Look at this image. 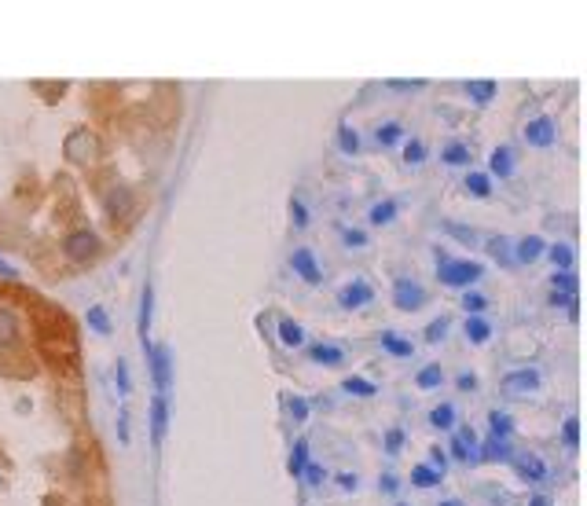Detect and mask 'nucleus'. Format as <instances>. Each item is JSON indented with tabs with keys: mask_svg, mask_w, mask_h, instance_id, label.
<instances>
[{
	"mask_svg": "<svg viewBox=\"0 0 587 506\" xmlns=\"http://www.w3.org/2000/svg\"><path fill=\"white\" fill-rule=\"evenodd\" d=\"M0 275H15V268L8 264V261H0Z\"/></svg>",
	"mask_w": 587,
	"mask_h": 506,
	"instance_id": "55",
	"label": "nucleus"
},
{
	"mask_svg": "<svg viewBox=\"0 0 587 506\" xmlns=\"http://www.w3.org/2000/svg\"><path fill=\"white\" fill-rule=\"evenodd\" d=\"M492 257H496V261H503V264H518V261H514V250H510L507 239H496V242H492Z\"/></svg>",
	"mask_w": 587,
	"mask_h": 506,
	"instance_id": "37",
	"label": "nucleus"
},
{
	"mask_svg": "<svg viewBox=\"0 0 587 506\" xmlns=\"http://www.w3.org/2000/svg\"><path fill=\"white\" fill-rule=\"evenodd\" d=\"M151 316H154V290L143 286V294H140V341H143L147 352H151V341H147V334H151Z\"/></svg>",
	"mask_w": 587,
	"mask_h": 506,
	"instance_id": "11",
	"label": "nucleus"
},
{
	"mask_svg": "<svg viewBox=\"0 0 587 506\" xmlns=\"http://www.w3.org/2000/svg\"><path fill=\"white\" fill-rule=\"evenodd\" d=\"M389 89H400V92H411V89H426V81H389Z\"/></svg>",
	"mask_w": 587,
	"mask_h": 506,
	"instance_id": "48",
	"label": "nucleus"
},
{
	"mask_svg": "<svg viewBox=\"0 0 587 506\" xmlns=\"http://www.w3.org/2000/svg\"><path fill=\"white\" fill-rule=\"evenodd\" d=\"M444 466H448L444 451H441V448H433V470H437V473H444Z\"/></svg>",
	"mask_w": 587,
	"mask_h": 506,
	"instance_id": "53",
	"label": "nucleus"
},
{
	"mask_svg": "<svg viewBox=\"0 0 587 506\" xmlns=\"http://www.w3.org/2000/svg\"><path fill=\"white\" fill-rule=\"evenodd\" d=\"M459 389H463V393L477 389V378H474V374H459Z\"/></svg>",
	"mask_w": 587,
	"mask_h": 506,
	"instance_id": "52",
	"label": "nucleus"
},
{
	"mask_svg": "<svg viewBox=\"0 0 587 506\" xmlns=\"http://www.w3.org/2000/svg\"><path fill=\"white\" fill-rule=\"evenodd\" d=\"M441 506H459V503H455V499H452V503H441Z\"/></svg>",
	"mask_w": 587,
	"mask_h": 506,
	"instance_id": "56",
	"label": "nucleus"
},
{
	"mask_svg": "<svg viewBox=\"0 0 587 506\" xmlns=\"http://www.w3.org/2000/svg\"><path fill=\"white\" fill-rule=\"evenodd\" d=\"M510 462H514L518 477H525V481H543V477H547V466H543L540 455H529V451H521V455H514Z\"/></svg>",
	"mask_w": 587,
	"mask_h": 506,
	"instance_id": "9",
	"label": "nucleus"
},
{
	"mask_svg": "<svg viewBox=\"0 0 587 506\" xmlns=\"http://www.w3.org/2000/svg\"><path fill=\"white\" fill-rule=\"evenodd\" d=\"M290 415H294V422H305L308 418V404L301 400V396H290Z\"/></svg>",
	"mask_w": 587,
	"mask_h": 506,
	"instance_id": "42",
	"label": "nucleus"
},
{
	"mask_svg": "<svg viewBox=\"0 0 587 506\" xmlns=\"http://www.w3.org/2000/svg\"><path fill=\"white\" fill-rule=\"evenodd\" d=\"M165 426H169V404H165V396H154V400H151V433H154V444L165 437Z\"/></svg>",
	"mask_w": 587,
	"mask_h": 506,
	"instance_id": "13",
	"label": "nucleus"
},
{
	"mask_svg": "<svg viewBox=\"0 0 587 506\" xmlns=\"http://www.w3.org/2000/svg\"><path fill=\"white\" fill-rule=\"evenodd\" d=\"M382 349L393 352V356H411V341L397 338V334H382Z\"/></svg>",
	"mask_w": 587,
	"mask_h": 506,
	"instance_id": "26",
	"label": "nucleus"
},
{
	"mask_svg": "<svg viewBox=\"0 0 587 506\" xmlns=\"http://www.w3.org/2000/svg\"><path fill=\"white\" fill-rule=\"evenodd\" d=\"M393 301H397V308L415 312V308L426 305V290L419 283H411V279H400V283L393 286Z\"/></svg>",
	"mask_w": 587,
	"mask_h": 506,
	"instance_id": "5",
	"label": "nucleus"
},
{
	"mask_svg": "<svg viewBox=\"0 0 587 506\" xmlns=\"http://www.w3.org/2000/svg\"><path fill=\"white\" fill-rule=\"evenodd\" d=\"M393 217H397V202H378L371 209V224H389Z\"/></svg>",
	"mask_w": 587,
	"mask_h": 506,
	"instance_id": "31",
	"label": "nucleus"
},
{
	"mask_svg": "<svg viewBox=\"0 0 587 506\" xmlns=\"http://www.w3.org/2000/svg\"><path fill=\"white\" fill-rule=\"evenodd\" d=\"M481 455H485V459H496V462H510V459H514V451H510L507 437H492V440L485 444Z\"/></svg>",
	"mask_w": 587,
	"mask_h": 506,
	"instance_id": "17",
	"label": "nucleus"
},
{
	"mask_svg": "<svg viewBox=\"0 0 587 506\" xmlns=\"http://www.w3.org/2000/svg\"><path fill=\"white\" fill-rule=\"evenodd\" d=\"M430 422H433L437 429H452V426H455V407H452V404L433 407V411H430Z\"/></svg>",
	"mask_w": 587,
	"mask_h": 506,
	"instance_id": "22",
	"label": "nucleus"
},
{
	"mask_svg": "<svg viewBox=\"0 0 587 506\" xmlns=\"http://www.w3.org/2000/svg\"><path fill=\"white\" fill-rule=\"evenodd\" d=\"M488 334H492V327H488L485 319H477V316L466 319V338L470 341H477V345H481V341H488Z\"/></svg>",
	"mask_w": 587,
	"mask_h": 506,
	"instance_id": "24",
	"label": "nucleus"
},
{
	"mask_svg": "<svg viewBox=\"0 0 587 506\" xmlns=\"http://www.w3.org/2000/svg\"><path fill=\"white\" fill-rule=\"evenodd\" d=\"M62 150H67L70 161H95L100 158V136L92 133V128H73V133L67 136V143H62Z\"/></svg>",
	"mask_w": 587,
	"mask_h": 506,
	"instance_id": "1",
	"label": "nucleus"
},
{
	"mask_svg": "<svg viewBox=\"0 0 587 506\" xmlns=\"http://www.w3.org/2000/svg\"><path fill=\"white\" fill-rule=\"evenodd\" d=\"M151 374H154V389H158V396H165L169 393V385H173V356H169V349L165 345H151Z\"/></svg>",
	"mask_w": 587,
	"mask_h": 506,
	"instance_id": "3",
	"label": "nucleus"
},
{
	"mask_svg": "<svg viewBox=\"0 0 587 506\" xmlns=\"http://www.w3.org/2000/svg\"><path fill=\"white\" fill-rule=\"evenodd\" d=\"M448 231H452L455 239H463V242H474V239H477V235L470 231V228H459V224H448Z\"/></svg>",
	"mask_w": 587,
	"mask_h": 506,
	"instance_id": "49",
	"label": "nucleus"
},
{
	"mask_svg": "<svg viewBox=\"0 0 587 506\" xmlns=\"http://www.w3.org/2000/svg\"><path fill=\"white\" fill-rule=\"evenodd\" d=\"M551 261H554V268H562V272H565V268H569L573 264V250H569V246H562V242H554L551 246Z\"/></svg>",
	"mask_w": 587,
	"mask_h": 506,
	"instance_id": "32",
	"label": "nucleus"
},
{
	"mask_svg": "<svg viewBox=\"0 0 587 506\" xmlns=\"http://www.w3.org/2000/svg\"><path fill=\"white\" fill-rule=\"evenodd\" d=\"M536 389H540V371H532V367L514 371V374H507V378H503V393H510V396H529Z\"/></svg>",
	"mask_w": 587,
	"mask_h": 506,
	"instance_id": "6",
	"label": "nucleus"
},
{
	"mask_svg": "<svg viewBox=\"0 0 587 506\" xmlns=\"http://www.w3.org/2000/svg\"><path fill=\"white\" fill-rule=\"evenodd\" d=\"M341 389L352 393V396H375V385H371L367 378H345V382H341Z\"/></svg>",
	"mask_w": 587,
	"mask_h": 506,
	"instance_id": "30",
	"label": "nucleus"
},
{
	"mask_svg": "<svg viewBox=\"0 0 587 506\" xmlns=\"http://www.w3.org/2000/svg\"><path fill=\"white\" fill-rule=\"evenodd\" d=\"M466 191H470V195H477V198H485L488 191H492V184H488L485 173H470L466 176Z\"/></svg>",
	"mask_w": 587,
	"mask_h": 506,
	"instance_id": "28",
	"label": "nucleus"
},
{
	"mask_svg": "<svg viewBox=\"0 0 587 506\" xmlns=\"http://www.w3.org/2000/svg\"><path fill=\"white\" fill-rule=\"evenodd\" d=\"M84 319H89V327H92L95 334H103V338L111 334V316H106V308H103V305H92Z\"/></svg>",
	"mask_w": 587,
	"mask_h": 506,
	"instance_id": "20",
	"label": "nucleus"
},
{
	"mask_svg": "<svg viewBox=\"0 0 587 506\" xmlns=\"http://www.w3.org/2000/svg\"><path fill=\"white\" fill-rule=\"evenodd\" d=\"M338 301H341L345 308H360V305H367V301H371V286H367V283H360V279H356V283L341 286Z\"/></svg>",
	"mask_w": 587,
	"mask_h": 506,
	"instance_id": "12",
	"label": "nucleus"
},
{
	"mask_svg": "<svg viewBox=\"0 0 587 506\" xmlns=\"http://www.w3.org/2000/svg\"><path fill=\"white\" fill-rule=\"evenodd\" d=\"M441 367H422L419 371V389H437V385H441Z\"/></svg>",
	"mask_w": 587,
	"mask_h": 506,
	"instance_id": "34",
	"label": "nucleus"
},
{
	"mask_svg": "<svg viewBox=\"0 0 587 506\" xmlns=\"http://www.w3.org/2000/svg\"><path fill=\"white\" fill-rule=\"evenodd\" d=\"M540 253H543V239H540V235H529V239H521V242H518L514 261H521V264H532Z\"/></svg>",
	"mask_w": 587,
	"mask_h": 506,
	"instance_id": "15",
	"label": "nucleus"
},
{
	"mask_svg": "<svg viewBox=\"0 0 587 506\" xmlns=\"http://www.w3.org/2000/svg\"><path fill=\"white\" fill-rule=\"evenodd\" d=\"M305 466H308V444H305V440H297L294 455H290V473H301Z\"/></svg>",
	"mask_w": 587,
	"mask_h": 506,
	"instance_id": "33",
	"label": "nucleus"
},
{
	"mask_svg": "<svg viewBox=\"0 0 587 506\" xmlns=\"http://www.w3.org/2000/svg\"><path fill=\"white\" fill-rule=\"evenodd\" d=\"M367 242V235L364 231H356V228H349L345 231V246H364Z\"/></svg>",
	"mask_w": 587,
	"mask_h": 506,
	"instance_id": "50",
	"label": "nucleus"
},
{
	"mask_svg": "<svg viewBox=\"0 0 587 506\" xmlns=\"http://www.w3.org/2000/svg\"><path fill=\"white\" fill-rule=\"evenodd\" d=\"M103 206H106L111 217H129V213H133V191L125 187V184H114L103 195Z\"/></svg>",
	"mask_w": 587,
	"mask_h": 506,
	"instance_id": "7",
	"label": "nucleus"
},
{
	"mask_svg": "<svg viewBox=\"0 0 587 506\" xmlns=\"http://www.w3.org/2000/svg\"><path fill=\"white\" fill-rule=\"evenodd\" d=\"M554 136H558V128H554L551 117H536V122L525 125V139H529L532 147H551Z\"/></svg>",
	"mask_w": 587,
	"mask_h": 506,
	"instance_id": "8",
	"label": "nucleus"
},
{
	"mask_svg": "<svg viewBox=\"0 0 587 506\" xmlns=\"http://www.w3.org/2000/svg\"><path fill=\"white\" fill-rule=\"evenodd\" d=\"M488 426H492L496 437H507V433H510V418H507L503 411H492V415H488Z\"/></svg>",
	"mask_w": 587,
	"mask_h": 506,
	"instance_id": "38",
	"label": "nucleus"
},
{
	"mask_svg": "<svg viewBox=\"0 0 587 506\" xmlns=\"http://www.w3.org/2000/svg\"><path fill=\"white\" fill-rule=\"evenodd\" d=\"M279 338H283V345H301V341H305V330L297 327L294 319H283V323H279Z\"/></svg>",
	"mask_w": 587,
	"mask_h": 506,
	"instance_id": "25",
	"label": "nucleus"
},
{
	"mask_svg": "<svg viewBox=\"0 0 587 506\" xmlns=\"http://www.w3.org/2000/svg\"><path fill=\"white\" fill-rule=\"evenodd\" d=\"M411 484H419V488H433V484H441V473L433 466H415L411 470Z\"/></svg>",
	"mask_w": 587,
	"mask_h": 506,
	"instance_id": "23",
	"label": "nucleus"
},
{
	"mask_svg": "<svg viewBox=\"0 0 587 506\" xmlns=\"http://www.w3.org/2000/svg\"><path fill=\"white\" fill-rule=\"evenodd\" d=\"M114 382H117V393H133V374H129V363L125 360H117V367H114Z\"/></svg>",
	"mask_w": 587,
	"mask_h": 506,
	"instance_id": "29",
	"label": "nucleus"
},
{
	"mask_svg": "<svg viewBox=\"0 0 587 506\" xmlns=\"http://www.w3.org/2000/svg\"><path fill=\"white\" fill-rule=\"evenodd\" d=\"M551 286L558 290V294L576 297V275H573V272H554V275H551Z\"/></svg>",
	"mask_w": 587,
	"mask_h": 506,
	"instance_id": "27",
	"label": "nucleus"
},
{
	"mask_svg": "<svg viewBox=\"0 0 587 506\" xmlns=\"http://www.w3.org/2000/svg\"><path fill=\"white\" fill-rule=\"evenodd\" d=\"M400 444H404V433H400V429H393V433L386 437V451H400Z\"/></svg>",
	"mask_w": 587,
	"mask_h": 506,
	"instance_id": "51",
	"label": "nucleus"
},
{
	"mask_svg": "<svg viewBox=\"0 0 587 506\" xmlns=\"http://www.w3.org/2000/svg\"><path fill=\"white\" fill-rule=\"evenodd\" d=\"M481 272H485V268L477 261H444L441 264V283H448V286H470V283L481 279Z\"/></svg>",
	"mask_w": 587,
	"mask_h": 506,
	"instance_id": "2",
	"label": "nucleus"
},
{
	"mask_svg": "<svg viewBox=\"0 0 587 506\" xmlns=\"http://www.w3.org/2000/svg\"><path fill=\"white\" fill-rule=\"evenodd\" d=\"M19 341V319L12 308H0V349H12Z\"/></svg>",
	"mask_w": 587,
	"mask_h": 506,
	"instance_id": "14",
	"label": "nucleus"
},
{
	"mask_svg": "<svg viewBox=\"0 0 587 506\" xmlns=\"http://www.w3.org/2000/svg\"><path fill=\"white\" fill-rule=\"evenodd\" d=\"M463 305H466V312H481V308L488 305V297H485V294H466Z\"/></svg>",
	"mask_w": 587,
	"mask_h": 506,
	"instance_id": "44",
	"label": "nucleus"
},
{
	"mask_svg": "<svg viewBox=\"0 0 587 506\" xmlns=\"http://www.w3.org/2000/svg\"><path fill=\"white\" fill-rule=\"evenodd\" d=\"M62 253H67L70 261H92V257L100 253V239H95L92 231H73V235H67V242H62Z\"/></svg>",
	"mask_w": 587,
	"mask_h": 506,
	"instance_id": "4",
	"label": "nucleus"
},
{
	"mask_svg": "<svg viewBox=\"0 0 587 506\" xmlns=\"http://www.w3.org/2000/svg\"><path fill=\"white\" fill-rule=\"evenodd\" d=\"M562 437H565V444H569V448H576V444H580V422H576V418H569V422H565V429H562Z\"/></svg>",
	"mask_w": 587,
	"mask_h": 506,
	"instance_id": "39",
	"label": "nucleus"
},
{
	"mask_svg": "<svg viewBox=\"0 0 587 506\" xmlns=\"http://www.w3.org/2000/svg\"><path fill=\"white\" fill-rule=\"evenodd\" d=\"M308 356H312L316 363H323V367H338V363H341V349L338 345H312V349H308Z\"/></svg>",
	"mask_w": 587,
	"mask_h": 506,
	"instance_id": "18",
	"label": "nucleus"
},
{
	"mask_svg": "<svg viewBox=\"0 0 587 506\" xmlns=\"http://www.w3.org/2000/svg\"><path fill=\"white\" fill-rule=\"evenodd\" d=\"M444 330H448V319L441 316V319H433L430 327H426V341H441L444 338Z\"/></svg>",
	"mask_w": 587,
	"mask_h": 506,
	"instance_id": "41",
	"label": "nucleus"
},
{
	"mask_svg": "<svg viewBox=\"0 0 587 506\" xmlns=\"http://www.w3.org/2000/svg\"><path fill=\"white\" fill-rule=\"evenodd\" d=\"M338 143H341L345 154H356V150H360V136L352 133V128H338Z\"/></svg>",
	"mask_w": 587,
	"mask_h": 506,
	"instance_id": "35",
	"label": "nucleus"
},
{
	"mask_svg": "<svg viewBox=\"0 0 587 506\" xmlns=\"http://www.w3.org/2000/svg\"><path fill=\"white\" fill-rule=\"evenodd\" d=\"M117 437L122 444H129V411H117Z\"/></svg>",
	"mask_w": 587,
	"mask_h": 506,
	"instance_id": "46",
	"label": "nucleus"
},
{
	"mask_svg": "<svg viewBox=\"0 0 587 506\" xmlns=\"http://www.w3.org/2000/svg\"><path fill=\"white\" fill-rule=\"evenodd\" d=\"M301 473H305V477H308V484H323V477H327V473L319 470V466H312V462H308V466H305Z\"/></svg>",
	"mask_w": 587,
	"mask_h": 506,
	"instance_id": "47",
	"label": "nucleus"
},
{
	"mask_svg": "<svg viewBox=\"0 0 587 506\" xmlns=\"http://www.w3.org/2000/svg\"><path fill=\"white\" fill-rule=\"evenodd\" d=\"M404 158H408V161H411V165H419V161L426 158V147L419 143V139H411V143H408V147H404Z\"/></svg>",
	"mask_w": 587,
	"mask_h": 506,
	"instance_id": "40",
	"label": "nucleus"
},
{
	"mask_svg": "<svg viewBox=\"0 0 587 506\" xmlns=\"http://www.w3.org/2000/svg\"><path fill=\"white\" fill-rule=\"evenodd\" d=\"M290 264H294V272L301 275L305 283H319V279H323V272H319V264H316V257L308 253V250H294Z\"/></svg>",
	"mask_w": 587,
	"mask_h": 506,
	"instance_id": "10",
	"label": "nucleus"
},
{
	"mask_svg": "<svg viewBox=\"0 0 587 506\" xmlns=\"http://www.w3.org/2000/svg\"><path fill=\"white\" fill-rule=\"evenodd\" d=\"M466 95L474 103H488L496 95V84L492 81H466Z\"/></svg>",
	"mask_w": 587,
	"mask_h": 506,
	"instance_id": "21",
	"label": "nucleus"
},
{
	"mask_svg": "<svg viewBox=\"0 0 587 506\" xmlns=\"http://www.w3.org/2000/svg\"><path fill=\"white\" fill-rule=\"evenodd\" d=\"M477 437H474V429H459L455 433V444H452V451H455V459H477Z\"/></svg>",
	"mask_w": 587,
	"mask_h": 506,
	"instance_id": "16",
	"label": "nucleus"
},
{
	"mask_svg": "<svg viewBox=\"0 0 587 506\" xmlns=\"http://www.w3.org/2000/svg\"><path fill=\"white\" fill-rule=\"evenodd\" d=\"M488 165H492V173H496V176H510V173H514V158H510V150H507V147L492 150V161H488Z\"/></svg>",
	"mask_w": 587,
	"mask_h": 506,
	"instance_id": "19",
	"label": "nucleus"
},
{
	"mask_svg": "<svg viewBox=\"0 0 587 506\" xmlns=\"http://www.w3.org/2000/svg\"><path fill=\"white\" fill-rule=\"evenodd\" d=\"M444 161H448V165H466V161H470V150H466L463 143H452V147L444 150Z\"/></svg>",
	"mask_w": 587,
	"mask_h": 506,
	"instance_id": "36",
	"label": "nucleus"
},
{
	"mask_svg": "<svg viewBox=\"0 0 587 506\" xmlns=\"http://www.w3.org/2000/svg\"><path fill=\"white\" fill-rule=\"evenodd\" d=\"M290 217H294V228H305L308 224V213H305V206L294 198V206H290Z\"/></svg>",
	"mask_w": 587,
	"mask_h": 506,
	"instance_id": "45",
	"label": "nucleus"
},
{
	"mask_svg": "<svg viewBox=\"0 0 587 506\" xmlns=\"http://www.w3.org/2000/svg\"><path fill=\"white\" fill-rule=\"evenodd\" d=\"M400 139V125H386V128H378V143H397Z\"/></svg>",
	"mask_w": 587,
	"mask_h": 506,
	"instance_id": "43",
	"label": "nucleus"
},
{
	"mask_svg": "<svg viewBox=\"0 0 587 506\" xmlns=\"http://www.w3.org/2000/svg\"><path fill=\"white\" fill-rule=\"evenodd\" d=\"M338 484L341 488H356V473H338Z\"/></svg>",
	"mask_w": 587,
	"mask_h": 506,
	"instance_id": "54",
	"label": "nucleus"
}]
</instances>
